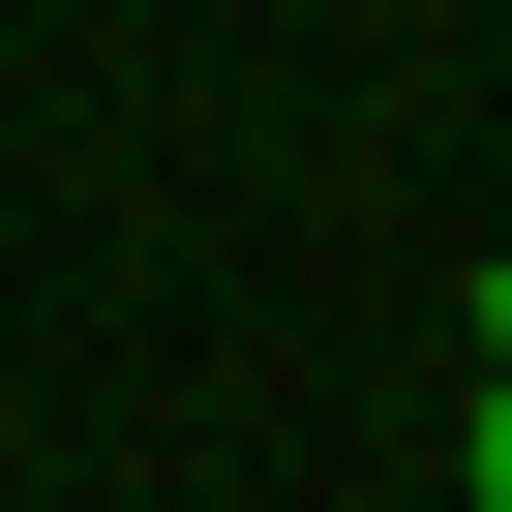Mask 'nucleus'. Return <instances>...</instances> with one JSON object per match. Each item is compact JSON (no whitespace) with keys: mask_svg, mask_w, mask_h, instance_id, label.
<instances>
[{"mask_svg":"<svg viewBox=\"0 0 512 512\" xmlns=\"http://www.w3.org/2000/svg\"><path fill=\"white\" fill-rule=\"evenodd\" d=\"M452 482H482V512H512V362H482V422H452Z\"/></svg>","mask_w":512,"mask_h":512,"instance_id":"nucleus-1","label":"nucleus"},{"mask_svg":"<svg viewBox=\"0 0 512 512\" xmlns=\"http://www.w3.org/2000/svg\"><path fill=\"white\" fill-rule=\"evenodd\" d=\"M482 362H512V272H482Z\"/></svg>","mask_w":512,"mask_h":512,"instance_id":"nucleus-2","label":"nucleus"}]
</instances>
